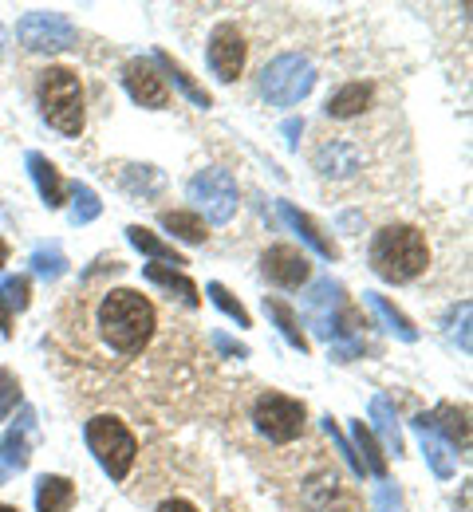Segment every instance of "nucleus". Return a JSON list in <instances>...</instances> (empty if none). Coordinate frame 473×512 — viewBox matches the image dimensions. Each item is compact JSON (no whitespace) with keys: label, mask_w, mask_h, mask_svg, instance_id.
<instances>
[{"label":"nucleus","mask_w":473,"mask_h":512,"mask_svg":"<svg viewBox=\"0 0 473 512\" xmlns=\"http://www.w3.org/2000/svg\"><path fill=\"white\" fill-rule=\"evenodd\" d=\"M83 442L91 449V457L99 461V469L111 477V481H127V473L135 469L138 461V442L135 434L127 430V422L111 418V414H99L83 426Z\"/></svg>","instance_id":"obj_4"},{"label":"nucleus","mask_w":473,"mask_h":512,"mask_svg":"<svg viewBox=\"0 0 473 512\" xmlns=\"http://www.w3.org/2000/svg\"><path fill=\"white\" fill-rule=\"evenodd\" d=\"M4 264H8V241L0 237V268H4Z\"/></svg>","instance_id":"obj_40"},{"label":"nucleus","mask_w":473,"mask_h":512,"mask_svg":"<svg viewBox=\"0 0 473 512\" xmlns=\"http://www.w3.org/2000/svg\"><path fill=\"white\" fill-rule=\"evenodd\" d=\"M300 130H304V123H300V119H288V123H284V134H288V142H292V146L300 142Z\"/></svg>","instance_id":"obj_39"},{"label":"nucleus","mask_w":473,"mask_h":512,"mask_svg":"<svg viewBox=\"0 0 473 512\" xmlns=\"http://www.w3.org/2000/svg\"><path fill=\"white\" fill-rule=\"evenodd\" d=\"M261 272L276 288H300L312 280V260L292 245H272L269 253L261 256Z\"/></svg>","instance_id":"obj_11"},{"label":"nucleus","mask_w":473,"mask_h":512,"mask_svg":"<svg viewBox=\"0 0 473 512\" xmlns=\"http://www.w3.org/2000/svg\"><path fill=\"white\" fill-rule=\"evenodd\" d=\"M154 512H198V509H194L190 501H182V497H174V501H162V505H158V509H154Z\"/></svg>","instance_id":"obj_38"},{"label":"nucleus","mask_w":473,"mask_h":512,"mask_svg":"<svg viewBox=\"0 0 473 512\" xmlns=\"http://www.w3.org/2000/svg\"><path fill=\"white\" fill-rule=\"evenodd\" d=\"M16 36L32 52H64L75 44V24L60 12H28L16 24Z\"/></svg>","instance_id":"obj_8"},{"label":"nucleus","mask_w":473,"mask_h":512,"mask_svg":"<svg viewBox=\"0 0 473 512\" xmlns=\"http://www.w3.org/2000/svg\"><path fill=\"white\" fill-rule=\"evenodd\" d=\"M265 312H269L272 320H276V327H280V335L296 347V351H308V335L300 331V320H296V312L284 304V300H269L265 296Z\"/></svg>","instance_id":"obj_27"},{"label":"nucleus","mask_w":473,"mask_h":512,"mask_svg":"<svg viewBox=\"0 0 473 512\" xmlns=\"http://www.w3.org/2000/svg\"><path fill=\"white\" fill-rule=\"evenodd\" d=\"M205 292H209V300H213V304H217V308H221V312H225L229 320L237 323V327H253L249 312H245V304H241V300H237V296H233V292H229L225 284H217V280H213V284H209Z\"/></svg>","instance_id":"obj_31"},{"label":"nucleus","mask_w":473,"mask_h":512,"mask_svg":"<svg viewBox=\"0 0 473 512\" xmlns=\"http://www.w3.org/2000/svg\"><path fill=\"white\" fill-rule=\"evenodd\" d=\"M371 422H375V434L383 438V446L387 453H403V434H399V418H395V406H391V398H383V394H375L371 398Z\"/></svg>","instance_id":"obj_21"},{"label":"nucleus","mask_w":473,"mask_h":512,"mask_svg":"<svg viewBox=\"0 0 473 512\" xmlns=\"http://www.w3.org/2000/svg\"><path fill=\"white\" fill-rule=\"evenodd\" d=\"M363 300H367V308H371V312L383 320V327H387L391 335H399L403 343H414V339H418V327L406 320L403 312H399V308H395L387 296H379V292H363Z\"/></svg>","instance_id":"obj_22"},{"label":"nucleus","mask_w":473,"mask_h":512,"mask_svg":"<svg viewBox=\"0 0 473 512\" xmlns=\"http://www.w3.org/2000/svg\"><path fill=\"white\" fill-rule=\"evenodd\" d=\"M40 115L52 130L79 138L87 115H83V83H79V75L71 67L40 71Z\"/></svg>","instance_id":"obj_3"},{"label":"nucleus","mask_w":473,"mask_h":512,"mask_svg":"<svg viewBox=\"0 0 473 512\" xmlns=\"http://www.w3.org/2000/svg\"><path fill=\"white\" fill-rule=\"evenodd\" d=\"M127 241L135 245L138 253L154 256V260H162V264H186V256L178 253L174 245H166L162 237H154V233H150V229H142V225H131V229H127Z\"/></svg>","instance_id":"obj_25"},{"label":"nucleus","mask_w":473,"mask_h":512,"mask_svg":"<svg viewBox=\"0 0 473 512\" xmlns=\"http://www.w3.org/2000/svg\"><path fill=\"white\" fill-rule=\"evenodd\" d=\"M154 304L142 296V292H131V288H115L103 296L99 304V327H103V339L119 351V355H138L150 335H154Z\"/></svg>","instance_id":"obj_1"},{"label":"nucleus","mask_w":473,"mask_h":512,"mask_svg":"<svg viewBox=\"0 0 473 512\" xmlns=\"http://www.w3.org/2000/svg\"><path fill=\"white\" fill-rule=\"evenodd\" d=\"M280 217H284V225H288V229H296V233H300V237H304V241H308V245H312L316 253L324 256V260H336V256H339L336 245H332V241L324 237V229H320V225H316V221H312L308 213H300L296 205L280 201Z\"/></svg>","instance_id":"obj_17"},{"label":"nucleus","mask_w":473,"mask_h":512,"mask_svg":"<svg viewBox=\"0 0 473 512\" xmlns=\"http://www.w3.org/2000/svg\"><path fill=\"white\" fill-rule=\"evenodd\" d=\"M28 174H32V182H36V190H40L48 209H60V205L68 201V186H64L60 170H56L40 150H28Z\"/></svg>","instance_id":"obj_14"},{"label":"nucleus","mask_w":473,"mask_h":512,"mask_svg":"<svg viewBox=\"0 0 473 512\" xmlns=\"http://www.w3.org/2000/svg\"><path fill=\"white\" fill-rule=\"evenodd\" d=\"M142 276H146L150 284L166 288L170 296H178V300H182V304H190V308H198V304H202V296H198V284H194L186 272L170 268V264H146V268H142Z\"/></svg>","instance_id":"obj_15"},{"label":"nucleus","mask_w":473,"mask_h":512,"mask_svg":"<svg viewBox=\"0 0 473 512\" xmlns=\"http://www.w3.org/2000/svg\"><path fill=\"white\" fill-rule=\"evenodd\" d=\"M123 87H127V95L135 99L138 107H146V111H162V107H170L166 79L154 71L150 60H131V64L123 67Z\"/></svg>","instance_id":"obj_12"},{"label":"nucleus","mask_w":473,"mask_h":512,"mask_svg":"<svg viewBox=\"0 0 473 512\" xmlns=\"http://www.w3.org/2000/svg\"><path fill=\"white\" fill-rule=\"evenodd\" d=\"M186 193H190V201L205 213V221H213V225H229L233 213H237V182H233L229 170H217V166L198 170L190 178Z\"/></svg>","instance_id":"obj_7"},{"label":"nucleus","mask_w":473,"mask_h":512,"mask_svg":"<svg viewBox=\"0 0 473 512\" xmlns=\"http://www.w3.org/2000/svg\"><path fill=\"white\" fill-rule=\"evenodd\" d=\"M162 229L166 233H174L178 241H186V245H202L205 237V221L198 213H190V209H170V213H162Z\"/></svg>","instance_id":"obj_24"},{"label":"nucleus","mask_w":473,"mask_h":512,"mask_svg":"<svg viewBox=\"0 0 473 512\" xmlns=\"http://www.w3.org/2000/svg\"><path fill=\"white\" fill-rule=\"evenodd\" d=\"M154 67H158L162 75H170V83H174V87H178V91H182V95H186L194 107H202V111H205V107H213L209 91H205V87H198V83H194V75L178 64L170 52H154Z\"/></svg>","instance_id":"obj_18"},{"label":"nucleus","mask_w":473,"mask_h":512,"mask_svg":"<svg viewBox=\"0 0 473 512\" xmlns=\"http://www.w3.org/2000/svg\"><path fill=\"white\" fill-rule=\"evenodd\" d=\"M0 512H20V509H12V505H4V501H0Z\"/></svg>","instance_id":"obj_41"},{"label":"nucleus","mask_w":473,"mask_h":512,"mask_svg":"<svg viewBox=\"0 0 473 512\" xmlns=\"http://www.w3.org/2000/svg\"><path fill=\"white\" fill-rule=\"evenodd\" d=\"M312 87H316V67L296 52L276 56L261 71V95L269 99V107H296L300 99L312 95Z\"/></svg>","instance_id":"obj_5"},{"label":"nucleus","mask_w":473,"mask_h":512,"mask_svg":"<svg viewBox=\"0 0 473 512\" xmlns=\"http://www.w3.org/2000/svg\"><path fill=\"white\" fill-rule=\"evenodd\" d=\"M375 509L379 512H403V497H399V489H395L391 481H383V485H379V493H375Z\"/></svg>","instance_id":"obj_35"},{"label":"nucleus","mask_w":473,"mask_h":512,"mask_svg":"<svg viewBox=\"0 0 473 512\" xmlns=\"http://www.w3.org/2000/svg\"><path fill=\"white\" fill-rule=\"evenodd\" d=\"M351 449H359L363 457V469L371 473V477H379V481H387V453L379 449V442H375V434L363 426V422H355V446Z\"/></svg>","instance_id":"obj_26"},{"label":"nucleus","mask_w":473,"mask_h":512,"mask_svg":"<svg viewBox=\"0 0 473 512\" xmlns=\"http://www.w3.org/2000/svg\"><path fill=\"white\" fill-rule=\"evenodd\" d=\"M0 292H4V300H8V308H16V312H24L28 304H32V288H28V276H8L4 284H0Z\"/></svg>","instance_id":"obj_33"},{"label":"nucleus","mask_w":473,"mask_h":512,"mask_svg":"<svg viewBox=\"0 0 473 512\" xmlns=\"http://www.w3.org/2000/svg\"><path fill=\"white\" fill-rule=\"evenodd\" d=\"M123 186H127V193H135V197H154V193H162V186H166V178L154 170V166H127L123 170Z\"/></svg>","instance_id":"obj_28"},{"label":"nucleus","mask_w":473,"mask_h":512,"mask_svg":"<svg viewBox=\"0 0 473 512\" xmlns=\"http://www.w3.org/2000/svg\"><path fill=\"white\" fill-rule=\"evenodd\" d=\"M213 343H217V351L229 355V359H249V347H245V343H233L229 335H213Z\"/></svg>","instance_id":"obj_36"},{"label":"nucleus","mask_w":473,"mask_h":512,"mask_svg":"<svg viewBox=\"0 0 473 512\" xmlns=\"http://www.w3.org/2000/svg\"><path fill=\"white\" fill-rule=\"evenodd\" d=\"M99 213H103L99 193L91 190V186H83V182H75L71 186V225H91Z\"/></svg>","instance_id":"obj_29"},{"label":"nucleus","mask_w":473,"mask_h":512,"mask_svg":"<svg viewBox=\"0 0 473 512\" xmlns=\"http://www.w3.org/2000/svg\"><path fill=\"white\" fill-rule=\"evenodd\" d=\"M324 434H328V438H332V446L339 449V457H343V461H347V465H351V473H355V477H363V473H367V469H363V461H359V453H355V449H351V442H347V438H343V434H339V426H336V418H332V414H328V418H324Z\"/></svg>","instance_id":"obj_32"},{"label":"nucleus","mask_w":473,"mask_h":512,"mask_svg":"<svg viewBox=\"0 0 473 512\" xmlns=\"http://www.w3.org/2000/svg\"><path fill=\"white\" fill-rule=\"evenodd\" d=\"M32 268H36V276H44V280H60V276L68 272V256H64V249H60L56 241H48V245H40V249L32 253Z\"/></svg>","instance_id":"obj_30"},{"label":"nucleus","mask_w":473,"mask_h":512,"mask_svg":"<svg viewBox=\"0 0 473 512\" xmlns=\"http://www.w3.org/2000/svg\"><path fill=\"white\" fill-rule=\"evenodd\" d=\"M371 83H347V87H339L336 95L328 99V115L332 119H355V115H363L367 107H371Z\"/></svg>","instance_id":"obj_19"},{"label":"nucleus","mask_w":473,"mask_h":512,"mask_svg":"<svg viewBox=\"0 0 473 512\" xmlns=\"http://www.w3.org/2000/svg\"><path fill=\"white\" fill-rule=\"evenodd\" d=\"M20 406V383L12 371H0V422Z\"/></svg>","instance_id":"obj_34"},{"label":"nucleus","mask_w":473,"mask_h":512,"mask_svg":"<svg viewBox=\"0 0 473 512\" xmlns=\"http://www.w3.org/2000/svg\"><path fill=\"white\" fill-rule=\"evenodd\" d=\"M316 166L324 178H351L359 170V154L351 142H328L320 154H316Z\"/></svg>","instance_id":"obj_20"},{"label":"nucleus","mask_w":473,"mask_h":512,"mask_svg":"<svg viewBox=\"0 0 473 512\" xmlns=\"http://www.w3.org/2000/svg\"><path fill=\"white\" fill-rule=\"evenodd\" d=\"M410 426H422V430H430L434 438H442L450 449H470V410L466 406H454V402H446V406H438V410H430V414H418Z\"/></svg>","instance_id":"obj_10"},{"label":"nucleus","mask_w":473,"mask_h":512,"mask_svg":"<svg viewBox=\"0 0 473 512\" xmlns=\"http://www.w3.org/2000/svg\"><path fill=\"white\" fill-rule=\"evenodd\" d=\"M205 60H209V71L221 83H233L245 71V36H241V28L237 24H217L213 36H209Z\"/></svg>","instance_id":"obj_9"},{"label":"nucleus","mask_w":473,"mask_h":512,"mask_svg":"<svg viewBox=\"0 0 473 512\" xmlns=\"http://www.w3.org/2000/svg\"><path fill=\"white\" fill-rule=\"evenodd\" d=\"M414 430H418V438H422V453H426V465L434 469V477L450 481V477L458 473V457L450 453V446H446L442 438H434L430 430H422V426H414Z\"/></svg>","instance_id":"obj_23"},{"label":"nucleus","mask_w":473,"mask_h":512,"mask_svg":"<svg viewBox=\"0 0 473 512\" xmlns=\"http://www.w3.org/2000/svg\"><path fill=\"white\" fill-rule=\"evenodd\" d=\"M75 505V485L60 473H44L36 481V512H71Z\"/></svg>","instance_id":"obj_16"},{"label":"nucleus","mask_w":473,"mask_h":512,"mask_svg":"<svg viewBox=\"0 0 473 512\" xmlns=\"http://www.w3.org/2000/svg\"><path fill=\"white\" fill-rule=\"evenodd\" d=\"M304 418H308L304 402L300 398H288L280 390H265L257 398V406H253V422H257V430L269 438L272 446L296 442L304 434Z\"/></svg>","instance_id":"obj_6"},{"label":"nucleus","mask_w":473,"mask_h":512,"mask_svg":"<svg viewBox=\"0 0 473 512\" xmlns=\"http://www.w3.org/2000/svg\"><path fill=\"white\" fill-rule=\"evenodd\" d=\"M32 422H36V414L24 410V422L12 426V430L0 438V485H4L8 477H16V473L28 469V461H32V446H28V430H32Z\"/></svg>","instance_id":"obj_13"},{"label":"nucleus","mask_w":473,"mask_h":512,"mask_svg":"<svg viewBox=\"0 0 473 512\" xmlns=\"http://www.w3.org/2000/svg\"><path fill=\"white\" fill-rule=\"evenodd\" d=\"M371 268L387 280V284H410L414 276L426 272L430 249L426 237L414 225H387L371 237Z\"/></svg>","instance_id":"obj_2"},{"label":"nucleus","mask_w":473,"mask_h":512,"mask_svg":"<svg viewBox=\"0 0 473 512\" xmlns=\"http://www.w3.org/2000/svg\"><path fill=\"white\" fill-rule=\"evenodd\" d=\"M0 335H12V308L4 300V292H0Z\"/></svg>","instance_id":"obj_37"}]
</instances>
